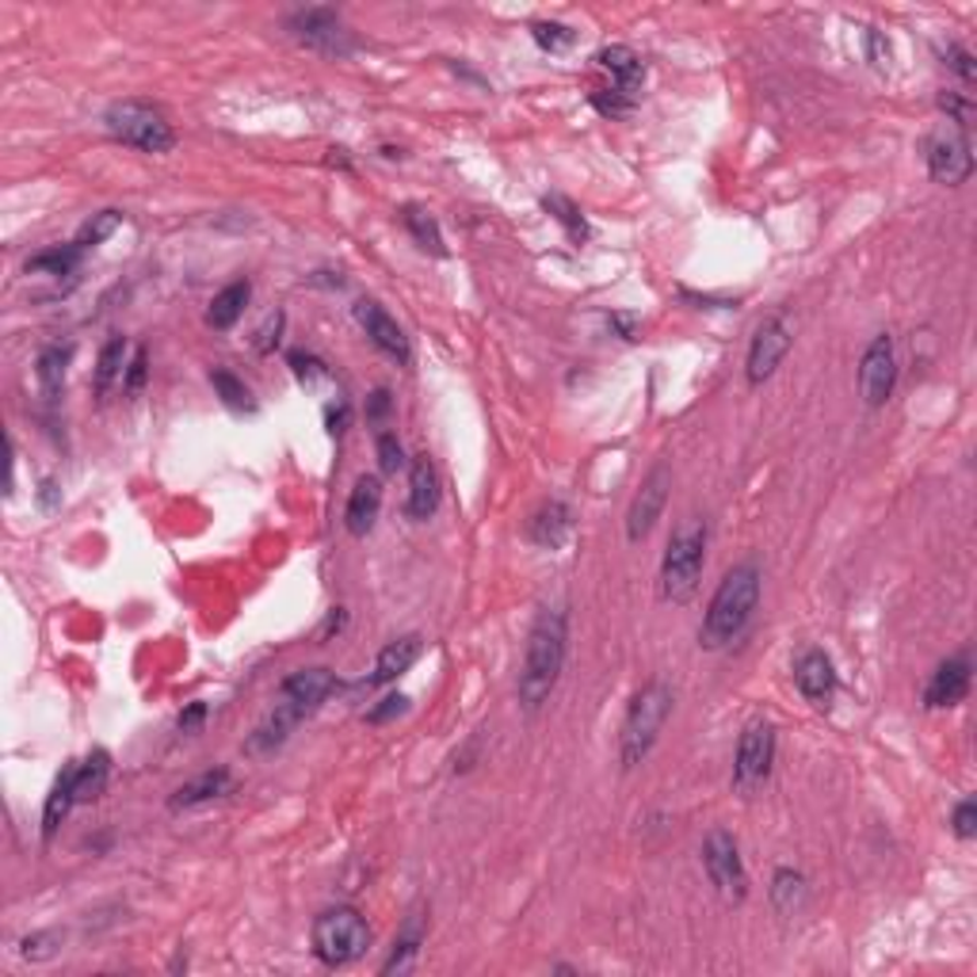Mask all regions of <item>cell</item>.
Listing matches in <instances>:
<instances>
[{"label": "cell", "mask_w": 977, "mask_h": 977, "mask_svg": "<svg viewBox=\"0 0 977 977\" xmlns=\"http://www.w3.org/2000/svg\"><path fill=\"white\" fill-rule=\"evenodd\" d=\"M565 654H569V615H565V608H542L531 631H527L523 664H519L516 680V695L523 710L534 715L554 695L557 676L565 669Z\"/></svg>", "instance_id": "6da1fadb"}, {"label": "cell", "mask_w": 977, "mask_h": 977, "mask_svg": "<svg viewBox=\"0 0 977 977\" xmlns=\"http://www.w3.org/2000/svg\"><path fill=\"white\" fill-rule=\"evenodd\" d=\"M332 692H337V672L332 669H321V664H317V669L291 672V676L279 684L275 710L248 733L245 752L248 756H268V752H275L279 744L294 733V726H298L306 715H314Z\"/></svg>", "instance_id": "7a4b0ae2"}, {"label": "cell", "mask_w": 977, "mask_h": 977, "mask_svg": "<svg viewBox=\"0 0 977 977\" xmlns=\"http://www.w3.org/2000/svg\"><path fill=\"white\" fill-rule=\"evenodd\" d=\"M756 603H760V569H756V562L733 565V569L722 577V585H718L707 615H703V626H699L703 649L733 646V641L749 631L752 615H756Z\"/></svg>", "instance_id": "3957f363"}, {"label": "cell", "mask_w": 977, "mask_h": 977, "mask_svg": "<svg viewBox=\"0 0 977 977\" xmlns=\"http://www.w3.org/2000/svg\"><path fill=\"white\" fill-rule=\"evenodd\" d=\"M669 715H672V687L664 680H649L641 692H634L623 718V730H619V764H623V772H634L638 764H646V756L654 752Z\"/></svg>", "instance_id": "277c9868"}, {"label": "cell", "mask_w": 977, "mask_h": 977, "mask_svg": "<svg viewBox=\"0 0 977 977\" xmlns=\"http://www.w3.org/2000/svg\"><path fill=\"white\" fill-rule=\"evenodd\" d=\"M703 565H707V523L699 516L684 519L672 531L661 557V596L669 603H687L699 588Z\"/></svg>", "instance_id": "5b68a950"}, {"label": "cell", "mask_w": 977, "mask_h": 977, "mask_svg": "<svg viewBox=\"0 0 977 977\" xmlns=\"http://www.w3.org/2000/svg\"><path fill=\"white\" fill-rule=\"evenodd\" d=\"M309 943H314L317 963L337 970V966H352L355 958H363V951L370 947V928L360 909H352V905H337V909H325L321 917L314 920V928H309Z\"/></svg>", "instance_id": "8992f818"}, {"label": "cell", "mask_w": 977, "mask_h": 977, "mask_svg": "<svg viewBox=\"0 0 977 977\" xmlns=\"http://www.w3.org/2000/svg\"><path fill=\"white\" fill-rule=\"evenodd\" d=\"M104 127L122 145H134L142 153H168L176 145V130L157 107L142 99H119L104 111Z\"/></svg>", "instance_id": "52a82bcc"}, {"label": "cell", "mask_w": 977, "mask_h": 977, "mask_svg": "<svg viewBox=\"0 0 977 977\" xmlns=\"http://www.w3.org/2000/svg\"><path fill=\"white\" fill-rule=\"evenodd\" d=\"M925 161H928V173H932L935 184L958 188V184L970 180L974 150H970V138H966V127H958V122H940L925 142Z\"/></svg>", "instance_id": "ba28073f"}, {"label": "cell", "mask_w": 977, "mask_h": 977, "mask_svg": "<svg viewBox=\"0 0 977 977\" xmlns=\"http://www.w3.org/2000/svg\"><path fill=\"white\" fill-rule=\"evenodd\" d=\"M775 764V726L772 722H749L737 741V756H733V787L741 794L756 790L760 782L772 775Z\"/></svg>", "instance_id": "9c48e42d"}, {"label": "cell", "mask_w": 977, "mask_h": 977, "mask_svg": "<svg viewBox=\"0 0 977 977\" xmlns=\"http://www.w3.org/2000/svg\"><path fill=\"white\" fill-rule=\"evenodd\" d=\"M703 867H707V879L715 882V890L726 902H744V894H749V871L741 863L737 840L726 828H715L707 836V844H703Z\"/></svg>", "instance_id": "30bf717a"}, {"label": "cell", "mask_w": 977, "mask_h": 977, "mask_svg": "<svg viewBox=\"0 0 977 977\" xmlns=\"http://www.w3.org/2000/svg\"><path fill=\"white\" fill-rule=\"evenodd\" d=\"M286 31L298 38L302 46L317 54H329V58H344L352 50V38H348L344 23L332 8H298V12L286 20Z\"/></svg>", "instance_id": "8fae6325"}, {"label": "cell", "mask_w": 977, "mask_h": 977, "mask_svg": "<svg viewBox=\"0 0 977 977\" xmlns=\"http://www.w3.org/2000/svg\"><path fill=\"white\" fill-rule=\"evenodd\" d=\"M897 382V355H894V337H874L863 352V363H859V398L871 409L886 405L890 393H894Z\"/></svg>", "instance_id": "7c38bea8"}, {"label": "cell", "mask_w": 977, "mask_h": 977, "mask_svg": "<svg viewBox=\"0 0 977 977\" xmlns=\"http://www.w3.org/2000/svg\"><path fill=\"white\" fill-rule=\"evenodd\" d=\"M790 352V329L782 317H767V321L756 325L749 344V363H744V378L749 386H764L767 378L779 370V363L787 360Z\"/></svg>", "instance_id": "4fadbf2b"}, {"label": "cell", "mask_w": 977, "mask_h": 977, "mask_svg": "<svg viewBox=\"0 0 977 977\" xmlns=\"http://www.w3.org/2000/svg\"><path fill=\"white\" fill-rule=\"evenodd\" d=\"M669 485H672L669 467L649 470V478L641 482L638 496L631 501V511H626V539L631 542H641L649 531H654V523L664 511V501H669Z\"/></svg>", "instance_id": "5bb4252c"}, {"label": "cell", "mask_w": 977, "mask_h": 977, "mask_svg": "<svg viewBox=\"0 0 977 977\" xmlns=\"http://www.w3.org/2000/svg\"><path fill=\"white\" fill-rule=\"evenodd\" d=\"M355 321L363 325V332H367V340L378 348V352H386L390 360H398V363L413 360V348H409L405 329H401V325L393 321V317L386 314L378 302H370V298L355 302Z\"/></svg>", "instance_id": "9a60e30c"}, {"label": "cell", "mask_w": 977, "mask_h": 977, "mask_svg": "<svg viewBox=\"0 0 977 977\" xmlns=\"http://www.w3.org/2000/svg\"><path fill=\"white\" fill-rule=\"evenodd\" d=\"M970 695V657H951L940 669L932 672L925 687V707L943 710V707H958V703Z\"/></svg>", "instance_id": "2e32d148"}, {"label": "cell", "mask_w": 977, "mask_h": 977, "mask_svg": "<svg viewBox=\"0 0 977 977\" xmlns=\"http://www.w3.org/2000/svg\"><path fill=\"white\" fill-rule=\"evenodd\" d=\"M794 684H798V692L805 695V703H813V707H828L833 695H836L833 661H828L821 649H805V654L798 657V664H794Z\"/></svg>", "instance_id": "e0dca14e"}, {"label": "cell", "mask_w": 977, "mask_h": 977, "mask_svg": "<svg viewBox=\"0 0 977 977\" xmlns=\"http://www.w3.org/2000/svg\"><path fill=\"white\" fill-rule=\"evenodd\" d=\"M592 61L611 76V89H619V92H626V96L638 99L641 84H646V61H641L631 46H619V43L603 46V50H596Z\"/></svg>", "instance_id": "ac0fdd59"}, {"label": "cell", "mask_w": 977, "mask_h": 977, "mask_svg": "<svg viewBox=\"0 0 977 977\" xmlns=\"http://www.w3.org/2000/svg\"><path fill=\"white\" fill-rule=\"evenodd\" d=\"M439 474H436V462L428 455H416L409 462V496H405V511L409 519H428L436 516L439 508Z\"/></svg>", "instance_id": "d6986e66"}, {"label": "cell", "mask_w": 977, "mask_h": 977, "mask_svg": "<svg viewBox=\"0 0 977 977\" xmlns=\"http://www.w3.org/2000/svg\"><path fill=\"white\" fill-rule=\"evenodd\" d=\"M378 511H382V482L370 474H363L360 482H355L352 496H348V508H344V527L355 534V539H363V534L375 527Z\"/></svg>", "instance_id": "ffe728a7"}, {"label": "cell", "mask_w": 977, "mask_h": 977, "mask_svg": "<svg viewBox=\"0 0 977 977\" xmlns=\"http://www.w3.org/2000/svg\"><path fill=\"white\" fill-rule=\"evenodd\" d=\"M416 657H421V634H405V638H393L390 646H382V654H378V661H375V672H370L363 684H367V687L393 684V680L405 676V672L413 669Z\"/></svg>", "instance_id": "44dd1931"}, {"label": "cell", "mask_w": 977, "mask_h": 977, "mask_svg": "<svg viewBox=\"0 0 977 977\" xmlns=\"http://www.w3.org/2000/svg\"><path fill=\"white\" fill-rule=\"evenodd\" d=\"M569 531H573V511H569V504L557 501V496L542 504V508L531 516V523H527V539L542 550H557L565 539H569Z\"/></svg>", "instance_id": "7402d4cb"}, {"label": "cell", "mask_w": 977, "mask_h": 977, "mask_svg": "<svg viewBox=\"0 0 977 977\" xmlns=\"http://www.w3.org/2000/svg\"><path fill=\"white\" fill-rule=\"evenodd\" d=\"M229 790H234V775L226 767H214V772H203L184 782V787H176V794L168 798V810H191V805L214 802V798L229 794Z\"/></svg>", "instance_id": "603a6c76"}, {"label": "cell", "mask_w": 977, "mask_h": 977, "mask_svg": "<svg viewBox=\"0 0 977 977\" xmlns=\"http://www.w3.org/2000/svg\"><path fill=\"white\" fill-rule=\"evenodd\" d=\"M76 805V760L73 764L61 767L58 782L50 787V794H46V805H43V840H54V833H58V825L69 817V810Z\"/></svg>", "instance_id": "cb8c5ba5"}, {"label": "cell", "mask_w": 977, "mask_h": 977, "mask_svg": "<svg viewBox=\"0 0 977 977\" xmlns=\"http://www.w3.org/2000/svg\"><path fill=\"white\" fill-rule=\"evenodd\" d=\"M127 337H111L104 348H99V360H96V370H92V390H96V398H107V393L115 390V382H122V375H127Z\"/></svg>", "instance_id": "d4e9b609"}, {"label": "cell", "mask_w": 977, "mask_h": 977, "mask_svg": "<svg viewBox=\"0 0 977 977\" xmlns=\"http://www.w3.org/2000/svg\"><path fill=\"white\" fill-rule=\"evenodd\" d=\"M107 775H111V756L104 749L89 752L84 760H76V805L92 802V798L104 794Z\"/></svg>", "instance_id": "484cf974"}, {"label": "cell", "mask_w": 977, "mask_h": 977, "mask_svg": "<svg viewBox=\"0 0 977 977\" xmlns=\"http://www.w3.org/2000/svg\"><path fill=\"white\" fill-rule=\"evenodd\" d=\"M248 298H252V286L248 283H229L226 291L214 294L211 309H207V325H211V329H234V321L245 314Z\"/></svg>", "instance_id": "4316f807"}, {"label": "cell", "mask_w": 977, "mask_h": 977, "mask_svg": "<svg viewBox=\"0 0 977 977\" xmlns=\"http://www.w3.org/2000/svg\"><path fill=\"white\" fill-rule=\"evenodd\" d=\"M69 360H73V348H61V344H50L38 352V363H35V375H38V386H43L46 398H58L61 386H66V370H69Z\"/></svg>", "instance_id": "83f0119b"}, {"label": "cell", "mask_w": 977, "mask_h": 977, "mask_svg": "<svg viewBox=\"0 0 977 977\" xmlns=\"http://www.w3.org/2000/svg\"><path fill=\"white\" fill-rule=\"evenodd\" d=\"M401 226H405L409 234H413V242L421 245L424 252H432V256H447L444 234H439L436 219H432V214L424 211V207H416V203H405V207H401Z\"/></svg>", "instance_id": "f1b7e54d"}, {"label": "cell", "mask_w": 977, "mask_h": 977, "mask_svg": "<svg viewBox=\"0 0 977 977\" xmlns=\"http://www.w3.org/2000/svg\"><path fill=\"white\" fill-rule=\"evenodd\" d=\"M81 256H84V248L76 242L43 248V252H35L27 260V275L31 271H35V275H73L76 263H81Z\"/></svg>", "instance_id": "f546056e"}, {"label": "cell", "mask_w": 977, "mask_h": 977, "mask_svg": "<svg viewBox=\"0 0 977 977\" xmlns=\"http://www.w3.org/2000/svg\"><path fill=\"white\" fill-rule=\"evenodd\" d=\"M772 902L779 913H798L805 905V879L802 871H794V867H779L772 879Z\"/></svg>", "instance_id": "4dcf8cb0"}, {"label": "cell", "mask_w": 977, "mask_h": 977, "mask_svg": "<svg viewBox=\"0 0 977 977\" xmlns=\"http://www.w3.org/2000/svg\"><path fill=\"white\" fill-rule=\"evenodd\" d=\"M542 211L550 214V219L557 222V226L565 229V237H569V242H585L588 237V222H585V214H580V207L573 203V199H565V196H542Z\"/></svg>", "instance_id": "1f68e13d"}, {"label": "cell", "mask_w": 977, "mask_h": 977, "mask_svg": "<svg viewBox=\"0 0 977 977\" xmlns=\"http://www.w3.org/2000/svg\"><path fill=\"white\" fill-rule=\"evenodd\" d=\"M211 386H214V393H219V398L234 409V413H252L256 409L252 393H248V386L234 375V370H222V367L211 370Z\"/></svg>", "instance_id": "d6a6232c"}, {"label": "cell", "mask_w": 977, "mask_h": 977, "mask_svg": "<svg viewBox=\"0 0 977 977\" xmlns=\"http://www.w3.org/2000/svg\"><path fill=\"white\" fill-rule=\"evenodd\" d=\"M416 955H421V932H416V920H413L409 932L393 943V955L382 963V974H409L413 970V963H416Z\"/></svg>", "instance_id": "836d02e7"}, {"label": "cell", "mask_w": 977, "mask_h": 977, "mask_svg": "<svg viewBox=\"0 0 977 977\" xmlns=\"http://www.w3.org/2000/svg\"><path fill=\"white\" fill-rule=\"evenodd\" d=\"M531 35H534V43L542 46V50H550V54H562V50H569L573 43H577V31L573 27H565V23H554V20H539V23H531Z\"/></svg>", "instance_id": "e575fe53"}, {"label": "cell", "mask_w": 977, "mask_h": 977, "mask_svg": "<svg viewBox=\"0 0 977 977\" xmlns=\"http://www.w3.org/2000/svg\"><path fill=\"white\" fill-rule=\"evenodd\" d=\"M119 222H122V214H119V211H99V214H92V222H84L81 234H76V245H81V248H96V245H104L107 237H111L115 229H119Z\"/></svg>", "instance_id": "d590c367"}, {"label": "cell", "mask_w": 977, "mask_h": 977, "mask_svg": "<svg viewBox=\"0 0 977 977\" xmlns=\"http://www.w3.org/2000/svg\"><path fill=\"white\" fill-rule=\"evenodd\" d=\"M61 951V932H31L20 940V958L27 963H46Z\"/></svg>", "instance_id": "8d00e7d4"}, {"label": "cell", "mask_w": 977, "mask_h": 977, "mask_svg": "<svg viewBox=\"0 0 977 977\" xmlns=\"http://www.w3.org/2000/svg\"><path fill=\"white\" fill-rule=\"evenodd\" d=\"M634 104H638V99L626 96V92H619V89H596L592 92V107L600 115H608V119H623V115H631Z\"/></svg>", "instance_id": "74e56055"}, {"label": "cell", "mask_w": 977, "mask_h": 977, "mask_svg": "<svg viewBox=\"0 0 977 977\" xmlns=\"http://www.w3.org/2000/svg\"><path fill=\"white\" fill-rule=\"evenodd\" d=\"M378 467H382V474H398V470L405 467V451H401L393 432H382V436H378Z\"/></svg>", "instance_id": "f35d334b"}, {"label": "cell", "mask_w": 977, "mask_h": 977, "mask_svg": "<svg viewBox=\"0 0 977 977\" xmlns=\"http://www.w3.org/2000/svg\"><path fill=\"white\" fill-rule=\"evenodd\" d=\"M145 375H150V355H145V348H134V355H130V363H127V375H122V390L134 398V393L145 386Z\"/></svg>", "instance_id": "ab89813d"}, {"label": "cell", "mask_w": 977, "mask_h": 977, "mask_svg": "<svg viewBox=\"0 0 977 977\" xmlns=\"http://www.w3.org/2000/svg\"><path fill=\"white\" fill-rule=\"evenodd\" d=\"M951 825H955V836H963V840H974V833H977V802H974V798H963V802L955 805V817H951Z\"/></svg>", "instance_id": "60d3db41"}, {"label": "cell", "mask_w": 977, "mask_h": 977, "mask_svg": "<svg viewBox=\"0 0 977 977\" xmlns=\"http://www.w3.org/2000/svg\"><path fill=\"white\" fill-rule=\"evenodd\" d=\"M405 710H409V699H405V695H386V699L378 703V707H370V710H367V722H370V726H382V722H390V718L405 715Z\"/></svg>", "instance_id": "b9f144b4"}, {"label": "cell", "mask_w": 977, "mask_h": 977, "mask_svg": "<svg viewBox=\"0 0 977 977\" xmlns=\"http://www.w3.org/2000/svg\"><path fill=\"white\" fill-rule=\"evenodd\" d=\"M286 360H291L294 375H298L302 382H314V378H321V375H325V363L317 360V355H309V352H291V355H286Z\"/></svg>", "instance_id": "7bdbcfd3"}, {"label": "cell", "mask_w": 977, "mask_h": 977, "mask_svg": "<svg viewBox=\"0 0 977 977\" xmlns=\"http://www.w3.org/2000/svg\"><path fill=\"white\" fill-rule=\"evenodd\" d=\"M283 309H275V314L268 317V321L260 325V332H256V352H271V348L279 344V332H283Z\"/></svg>", "instance_id": "ee69618b"}, {"label": "cell", "mask_w": 977, "mask_h": 977, "mask_svg": "<svg viewBox=\"0 0 977 977\" xmlns=\"http://www.w3.org/2000/svg\"><path fill=\"white\" fill-rule=\"evenodd\" d=\"M951 69H955L963 81H974V54L966 50V46H951Z\"/></svg>", "instance_id": "f6af8a7d"}, {"label": "cell", "mask_w": 977, "mask_h": 977, "mask_svg": "<svg viewBox=\"0 0 977 977\" xmlns=\"http://www.w3.org/2000/svg\"><path fill=\"white\" fill-rule=\"evenodd\" d=\"M348 421H352V409L340 401V405H329V413H325V428L332 432V436H340V432L348 428Z\"/></svg>", "instance_id": "bcb514c9"}, {"label": "cell", "mask_w": 977, "mask_h": 977, "mask_svg": "<svg viewBox=\"0 0 977 977\" xmlns=\"http://www.w3.org/2000/svg\"><path fill=\"white\" fill-rule=\"evenodd\" d=\"M203 718H207V707H203V703H191V707L184 710L180 722H176V726H180V733H196L199 726H203Z\"/></svg>", "instance_id": "7dc6e473"}, {"label": "cell", "mask_w": 977, "mask_h": 977, "mask_svg": "<svg viewBox=\"0 0 977 977\" xmlns=\"http://www.w3.org/2000/svg\"><path fill=\"white\" fill-rule=\"evenodd\" d=\"M390 390H375L370 393V401H367V421H382L386 413H390Z\"/></svg>", "instance_id": "c3c4849f"}, {"label": "cell", "mask_w": 977, "mask_h": 977, "mask_svg": "<svg viewBox=\"0 0 977 977\" xmlns=\"http://www.w3.org/2000/svg\"><path fill=\"white\" fill-rule=\"evenodd\" d=\"M611 325H615V329L623 332V340H634V317L615 314V317H611Z\"/></svg>", "instance_id": "681fc988"}, {"label": "cell", "mask_w": 977, "mask_h": 977, "mask_svg": "<svg viewBox=\"0 0 977 977\" xmlns=\"http://www.w3.org/2000/svg\"><path fill=\"white\" fill-rule=\"evenodd\" d=\"M54 489H58L54 482H43V493H38V501H43V508H50V504H54V496H58V493H54Z\"/></svg>", "instance_id": "f907efd6"}]
</instances>
